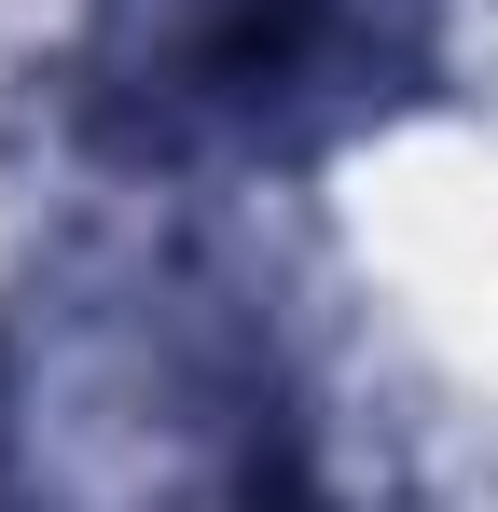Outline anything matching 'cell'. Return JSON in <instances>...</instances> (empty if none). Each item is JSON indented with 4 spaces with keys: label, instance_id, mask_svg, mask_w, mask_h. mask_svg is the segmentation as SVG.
I'll list each match as a JSON object with an SVG mask.
<instances>
[{
    "label": "cell",
    "instance_id": "1",
    "mask_svg": "<svg viewBox=\"0 0 498 512\" xmlns=\"http://www.w3.org/2000/svg\"><path fill=\"white\" fill-rule=\"evenodd\" d=\"M360 0H111L97 28V139L194 153V139H305L360 111Z\"/></svg>",
    "mask_w": 498,
    "mask_h": 512
}]
</instances>
